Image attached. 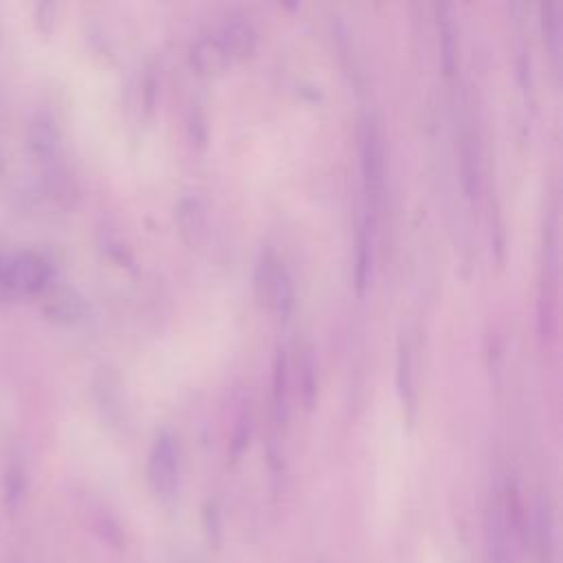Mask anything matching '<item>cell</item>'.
I'll return each instance as SVG.
<instances>
[{
    "label": "cell",
    "mask_w": 563,
    "mask_h": 563,
    "mask_svg": "<svg viewBox=\"0 0 563 563\" xmlns=\"http://www.w3.org/2000/svg\"><path fill=\"white\" fill-rule=\"evenodd\" d=\"M369 229H372V220L367 218L361 227L358 233V251H356V286L358 290H363V286L367 284L369 277V268H372V240H369Z\"/></svg>",
    "instance_id": "30bf717a"
},
{
    "label": "cell",
    "mask_w": 563,
    "mask_h": 563,
    "mask_svg": "<svg viewBox=\"0 0 563 563\" xmlns=\"http://www.w3.org/2000/svg\"><path fill=\"white\" fill-rule=\"evenodd\" d=\"M55 4L53 2H37L35 4V26L40 33H51L53 24H55Z\"/></svg>",
    "instance_id": "8fae6325"
},
{
    "label": "cell",
    "mask_w": 563,
    "mask_h": 563,
    "mask_svg": "<svg viewBox=\"0 0 563 563\" xmlns=\"http://www.w3.org/2000/svg\"><path fill=\"white\" fill-rule=\"evenodd\" d=\"M233 59L229 57L227 48L222 46V42L218 40L216 33L211 35H202L194 46H191V64L202 70V73H213V70H222L224 66H229Z\"/></svg>",
    "instance_id": "52a82bcc"
},
{
    "label": "cell",
    "mask_w": 563,
    "mask_h": 563,
    "mask_svg": "<svg viewBox=\"0 0 563 563\" xmlns=\"http://www.w3.org/2000/svg\"><path fill=\"white\" fill-rule=\"evenodd\" d=\"M231 59L246 57L257 42V31L244 15H229L216 31Z\"/></svg>",
    "instance_id": "8992f818"
},
{
    "label": "cell",
    "mask_w": 563,
    "mask_h": 563,
    "mask_svg": "<svg viewBox=\"0 0 563 563\" xmlns=\"http://www.w3.org/2000/svg\"><path fill=\"white\" fill-rule=\"evenodd\" d=\"M26 145L37 163L53 165L59 156V132L48 114H35L26 130Z\"/></svg>",
    "instance_id": "5b68a950"
},
{
    "label": "cell",
    "mask_w": 563,
    "mask_h": 563,
    "mask_svg": "<svg viewBox=\"0 0 563 563\" xmlns=\"http://www.w3.org/2000/svg\"><path fill=\"white\" fill-rule=\"evenodd\" d=\"M361 169H363V187L367 196V205L372 213H378L385 198V145L383 134L374 119L363 123L361 132Z\"/></svg>",
    "instance_id": "7a4b0ae2"
},
{
    "label": "cell",
    "mask_w": 563,
    "mask_h": 563,
    "mask_svg": "<svg viewBox=\"0 0 563 563\" xmlns=\"http://www.w3.org/2000/svg\"><path fill=\"white\" fill-rule=\"evenodd\" d=\"M504 519H506L504 512L495 506L488 517V534H486L488 563H512L510 545H508V528Z\"/></svg>",
    "instance_id": "ba28073f"
},
{
    "label": "cell",
    "mask_w": 563,
    "mask_h": 563,
    "mask_svg": "<svg viewBox=\"0 0 563 563\" xmlns=\"http://www.w3.org/2000/svg\"><path fill=\"white\" fill-rule=\"evenodd\" d=\"M53 284V264L37 251L0 249V303H15Z\"/></svg>",
    "instance_id": "6da1fadb"
},
{
    "label": "cell",
    "mask_w": 563,
    "mask_h": 563,
    "mask_svg": "<svg viewBox=\"0 0 563 563\" xmlns=\"http://www.w3.org/2000/svg\"><path fill=\"white\" fill-rule=\"evenodd\" d=\"M35 299L40 301V312L53 323L70 325L79 323L86 317V301L70 286L48 284L44 292H40Z\"/></svg>",
    "instance_id": "277c9868"
},
{
    "label": "cell",
    "mask_w": 563,
    "mask_h": 563,
    "mask_svg": "<svg viewBox=\"0 0 563 563\" xmlns=\"http://www.w3.org/2000/svg\"><path fill=\"white\" fill-rule=\"evenodd\" d=\"M2 490H4V506L9 512H15L22 506L24 493H26V475L20 462H11L4 471V482H2Z\"/></svg>",
    "instance_id": "9c48e42d"
},
{
    "label": "cell",
    "mask_w": 563,
    "mask_h": 563,
    "mask_svg": "<svg viewBox=\"0 0 563 563\" xmlns=\"http://www.w3.org/2000/svg\"><path fill=\"white\" fill-rule=\"evenodd\" d=\"M147 479L156 497L169 501L178 493L180 484V451L174 433L163 431L156 435L150 460H147Z\"/></svg>",
    "instance_id": "3957f363"
}]
</instances>
